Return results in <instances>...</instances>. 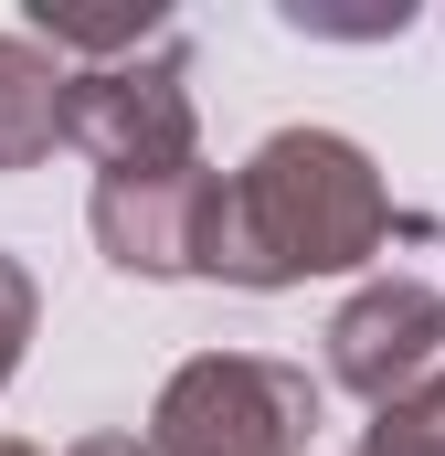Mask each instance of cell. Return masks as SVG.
Here are the masks:
<instances>
[{"instance_id":"cell-1","label":"cell","mask_w":445,"mask_h":456,"mask_svg":"<svg viewBox=\"0 0 445 456\" xmlns=\"http://www.w3.org/2000/svg\"><path fill=\"white\" fill-rule=\"evenodd\" d=\"M392 244V191L339 127H276L233 181H213L202 213V276L233 287H297L350 276Z\"/></svg>"},{"instance_id":"cell-10","label":"cell","mask_w":445,"mask_h":456,"mask_svg":"<svg viewBox=\"0 0 445 456\" xmlns=\"http://www.w3.org/2000/svg\"><path fill=\"white\" fill-rule=\"evenodd\" d=\"M75 456H149V446H138V436H85Z\"/></svg>"},{"instance_id":"cell-8","label":"cell","mask_w":445,"mask_h":456,"mask_svg":"<svg viewBox=\"0 0 445 456\" xmlns=\"http://www.w3.org/2000/svg\"><path fill=\"white\" fill-rule=\"evenodd\" d=\"M360 456H445V371H425L414 393H392V403L371 414Z\"/></svg>"},{"instance_id":"cell-7","label":"cell","mask_w":445,"mask_h":456,"mask_svg":"<svg viewBox=\"0 0 445 456\" xmlns=\"http://www.w3.org/2000/svg\"><path fill=\"white\" fill-rule=\"evenodd\" d=\"M32 43H53V64H64V53L127 64V53H149V43H170V11H159V0H32Z\"/></svg>"},{"instance_id":"cell-11","label":"cell","mask_w":445,"mask_h":456,"mask_svg":"<svg viewBox=\"0 0 445 456\" xmlns=\"http://www.w3.org/2000/svg\"><path fill=\"white\" fill-rule=\"evenodd\" d=\"M0 456H32V446H11V436H0Z\"/></svg>"},{"instance_id":"cell-2","label":"cell","mask_w":445,"mask_h":456,"mask_svg":"<svg viewBox=\"0 0 445 456\" xmlns=\"http://www.w3.org/2000/svg\"><path fill=\"white\" fill-rule=\"evenodd\" d=\"M319 436V382L265 350H202L159 382L149 456H308Z\"/></svg>"},{"instance_id":"cell-9","label":"cell","mask_w":445,"mask_h":456,"mask_svg":"<svg viewBox=\"0 0 445 456\" xmlns=\"http://www.w3.org/2000/svg\"><path fill=\"white\" fill-rule=\"evenodd\" d=\"M21 340H32V276L0 255V382L21 371Z\"/></svg>"},{"instance_id":"cell-5","label":"cell","mask_w":445,"mask_h":456,"mask_svg":"<svg viewBox=\"0 0 445 456\" xmlns=\"http://www.w3.org/2000/svg\"><path fill=\"white\" fill-rule=\"evenodd\" d=\"M222 170H96L85 224L127 276H202V213Z\"/></svg>"},{"instance_id":"cell-6","label":"cell","mask_w":445,"mask_h":456,"mask_svg":"<svg viewBox=\"0 0 445 456\" xmlns=\"http://www.w3.org/2000/svg\"><path fill=\"white\" fill-rule=\"evenodd\" d=\"M64 86L75 64H53L32 32H0V170H32L64 138Z\"/></svg>"},{"instance_id":"cell-3","label":"cell","mask_w":445,"mask_h":456,"mask_svg":"<svg viewBox=\"0 0 445 456\" xmlns=\"http://www.w3.org/2000/svg\"><path fill=\"white\" fill-rule=\"evenodd\" d=\"M64 138L96 170H202V117H191V53L149 43L127 64H85L64 86Z\"/></svg>"},{"instance_id":"cell-4","label":"cell","mask_w":445,"mask_h":456,"mask_svg":"<svg viewBox=\"0 0 445 456\" xmlns=\"http://www.w3.org/2000/svg\"><path fill=\"white\" fill-rule=\"evenodd\" d=\"M435 340H445V297L435 287H425V276H371V287L329 319V382L382 414L392 393H414V382L435 371Z\"/></svg>"}]
</instances>
